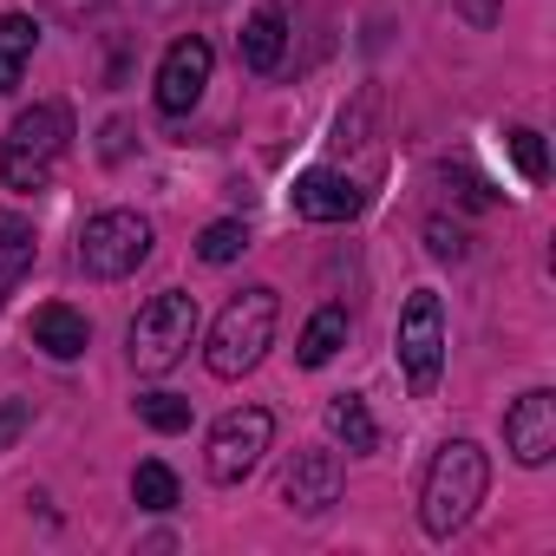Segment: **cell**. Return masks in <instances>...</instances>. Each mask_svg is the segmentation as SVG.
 Instances as JSON below:
<instances>
[{
	"label": "cell",
	"instance_id": "6da1fadb",
	"mask_svg": "<svg viewBox=\"0 0 556 556\" xmlns=\"http://www.w3.org/2000/svg\"><path fill=\"white\" fill-rule=\"evenodd\" d=\"M484 491H491V458H484V445H471V439H445L439 445V458H432V471H426V491H419V523H426V536H458L465 523H471V510L484 504Z\"/></svg>",
	"mask_w": 556,
	"mask_h": 556
},
{
	"label": "cell",
	"instance_id": "7a4b0ae2",
	"mask_svg": "<svg viewBox=\"0 0 556 556\" xmlns=\"http://www.w3.org/2000/svg\"><path fill=\"white\" fill-rule=\"evenodd\" d=\"M275 321H282V302H275V289H242V295L216 315V328H210V348H203L210 374H216V380L255 374L262 354H268V341H275Z\"/></svg>",
	"mask_w": 556,
	"mask_h": 556
},
{
	"label": "cell",
	"instance_id": "3957f363",
	"mask_svg": "<svg viewBox=\"0 0 556 556\" xmlns=\"http://www.w3.org/2000/svg\"><path fill=\"white\" fill-rule=\"evenodd\" d=\"M73 144V105L47 99L34 112H21L8 125V144H0V177H8V190H40L53 177V164L66 157Z\"/></svg>",
	"mask_w": 556,
	"mask_h": 556
},
{
	"label": "cell",
	"instance_id": "277c9868",
	"mask_svg": "<svg viewBox=\"0 0 556 556\" xmlns=\"http://www.w3.org/2000/svg\"><path fill=\"white\" fill-rule=\"evenodd\" d=\"M190 341H197V295L164 289V295H151V302L138 308V321H131V367L157 380V374H170V367L190 354Z\"/></svg>",
	"mask_w": 556,
	"mask_h": 556
},
{
	"label": "cell",
	"instance_id": "5b68a950",
	"mask_svg": "<svg viewBox=\"0 0 556 556\" xmlns=\"http://www.w3.org/2000/svg\"><path fill=\"white\" fill-rule=\"evenodd\" d=\"M151 255V216L138 210H99L79 229V268L92 282H125V275Z\"/></svg>",
	"mask_w": 556,
	"mask_h": 556
},
{
	"label": "cell",
	"instance_id": "8992f818",
	"mask_svg": "<svg viewBox=\"0 0 556 556\" xmlns=\"http://www.w3.org/2000/svg\"><path fill=\"white\" fill-rule=\"evenodd\" d=\"M400 374H406V387H413L419 400H426V393L439 387V374H445V308H439L432 289H413L406 308H400Z\"/></svg>",
	"mask_w": 556,
	"mask_h": 556
},
{
	"label": "cell",
	"instance_id": "52a82bcc",
	"mask_svg": "<svg viewBox=\"0 0 556 556\" xmlns=\"http://www.w3.org/2000/svg\"><path fill=\"white\" fill-rule=\"evenodd\" d=\"M268 439H275V419H268L262 406H236V413H223V419H216L210 452H203V471H210L216 484H242V478L262 465Z\"/></svg>",
	"mask_w": 556,
	"mask_h": 556
},
{
	"label": "cell",
	"instance_id": "ba28073f",
	"mask_svg": "<svg viewBox=\"0 0 556 556\" xmlns=\"http://www.w3.org/2000/svg\"><path fill=\"white\" fill-rule=\"evenodd\" d=\"M210 66H216L210 40H203V34H184V40L164 53V66H157V105H164L170 118L197 112V99H203V86H210Z\"/></svg>",
	"mask_w": 556,
	"mask_h": 556
},
{
	"label": "cell",
	"instance_id": "9c48e42d",
	"mask_svg": "<svg viewBox=\"0 0 556 556\" xmlns=\"http://www.w3.org/2000/svg\"><path fill=\"white\" fill-rule=\"evenodd\" d=\"M504 452H510L517 465H530V471L556 458V393L530 387V393L504 413Z\"/></svg>",
	"mask_w": 556,
	"mask_h": 556
},
{
	"label": "cell",
	"instance_id": "30bf717a",
	"mask_svg": "<svg viewBox=\"0 0 556 556\" xmlns=\"http://www.w3.org/2000/svg\"><path fill=\"white\" fill-rule=\"evenodd\" d=\"M341 484H348L341 452H295V465L282 471V504L295 517H321L341 504Z\"/></svg>",
	"mask_w": 556,
	"mask_h": 556
},
{
	"label": "cell",
	"instance_id": "8fae6325",
	"mask_svg": "<svg viewBox=\"0 0 556 556\" xmlns=\"http://www.w3.org/2000/svg\"><path fill=\"white\" fill-rule=\"evenodd\" d=\"M361 210H367V190L354 177H341V170H302L295 177V216H308V223H348Z\"/></svg>",
	"mask_w": 556,
	"mask_h": 556
},
{
	"label": "cell",
	"instance_id": "7c38bea8",
	"mask_svg": "<svg viewBox=\"0 0 556 556\" xmlns=\"http://www.w3.org/2000/svg\"><path fill=\"white\" fill-rule=\"evenodd\" d=\"M282 47H289V8L268 0V8H255L249 27H242V66L249 73H275L282 66Z\"/></svg>",
	"mask_w": 556,
	"mask_h": 556
},
{
	"label": "cell",
	"instance_id": "4fadbf2b",
	"mask_svg": "<svg viewBox=\"0 0 556 556\" xmlns=\"http://www.w3.org/2000/svg\"><path fill=\"white\" fill-rule=\"evenodd\" d=\"M34 348L40 354H53V361H79L86 354V341H92V321L79 315V308H66V302H47L40 315H34Z\"/></svg>",
	"mask_w": 556,
	"mask_h": 556
},
{
	"label": "cell",
	"instance_id": "5bb4252c",
	"mask_svg": "<svg viewBox=\"0 0 556 556\" xmlns=\"http://www.w3.org/2000/svg\"><path fill=\"white\" fill-rule=\"evenodd\" d=\"M34 255H40V229L27 216H14V210H0V302L21 289V275L34 268Z\"/></svg>",
	"mask_w": 556,
	"mask_h": 556
},
{
	"label": "cell",
	"instance_id": "9a60e30c",
	"mask_svg": "<svg viewBox=\"0 0 556 556\" xmlns=\"http://www.w3.org/2000/svg\"><path fill=\"white\" fill-rule=\"evenodd\" d=\"M321 419H328V439L348 445V452H374V445H380V426H374V413H367L361 393H334Z\"/></svg>",
	"mask_w": 556,
	"mask_h": 556
},
{
	"label": "cell",
	"instance_id": "2e32d148",
	"mask_svg": "<svg viewBox=\"0 0 556 556\" xmlns=\"http://www.w3.org/2000/svg\"><path fill=\"white\" fill-rule=\"evenodd\" d=\"M34 47H40L34 14H0V92H14V86H21V73H27Z\"/></svg>",
	"mask_w": 556,
	"mask_h": 556
},
{
	"label": "cell",
	"instance_id": "e0dca14e",
	"mask_svg": "<svg viewBox=\"0 0 556 556\" xmlns=\"http://www.w3.org/2000/svg\"><path fill=\"white\" fill-rule=\"evenodd\" d=\"M341 348H348V308H334V302H328V308H321V315L302 328V341H295V361H302V367H328Z\"/></svg>",
	"mask_w": 556,
	"mask_h": 556
},
{
	"label": "cell",
	"instance_id": "ac0fdd59",
	"mask_svg": "<svg viewBox=\"0 0 556 556\" xmlns=\"http://www.w3.org/2000/svg\"><path fill=\"white\" fill-rule=\"evenodd\" d=\"M131 504L138 510H177V478H170V465H157V458H144L138 471H131Z\"/></svg>",
	"mask_w": 556,
	"mask_h": 556
},
{
	"label": "cell",
	"instance_id": "d6986e66",
	"mask_svg": "<svg viewBox=\"0 0 556 556\" xmlns=\"http://www.w3.org/2000/svg\"><path fill=\"white\" fill-rule=\"evenodd\" d=\"M242 249H249V229H242V223H210V229L197 236V255H203L210 268H223V262H236Z\"/></svg>",
	"mask_w": 556,
	"mask_h": 556
},
{
	"label": "cell",
	"instance_id": "ffe728a7",
	"mask_svg": "<svg viewBox=\"0 0 556 556\" xmlns=\"http://www.w3.org/2000/svg\"><path fill=\"white\" fill-rule=\"evenodd\" d=\"M138 419H144L151 432H190V400H177V393H144V400H138Z\"/></svg>",
	"mask_w": 556,
	"mask_h": 556
},
{
	"label": "cell",
	"instance_id": "44dd1931",
	"mask_svg": "<svg viewBox=\"0 0 556 556\" xmlns=\"http://www.w3.org/2000/svg\"><path fill=\"white\" fill-rule=\"evenodd\" d=\"M504 151H510V164L530 177V184H543V170H549V157H543V138L530 131V125H510L504 131Z\"/></svg>",
	"mask_w": 556,
	"mask_h": 556
},
{
	"label": "cell",
	"instance_id": "7402d4cb",
	"mask_svg": "<svg viewBox=\"0 0 556 556\" xmlns=\"http://www.w3.org/2000/svg\"><path fill=\"white\" fill-rule=\"evenodd\" d=\"M426 249H432L439 262H465V249H471V242H465V229H458V223L432 216V223H426Z\"/></svg>",
	"mask_w": 556,
	"mask_h": 556
},
{
	"label": "cell",
	"instance_id": "603a6c76",
	"mask_svg": "<svg viewBox=\"0 0 556 556\" xmlns=\"http://www.w3.org/2000/svg\"><path fill=\"white\" fill-rule=\"evenodd\" d=\"M27 419H34V400H8V406H0V452L21 439V426H27Z\"/></svg>",
	"mask_w": 556,
	"mask_h": 556
},
{
	"label": "cell",
	"instance_id": "cb8c5ba5",
	"mask_svg": "<svg viewBox=\"0 0 556 556\" xmlns=\"http://www.w3.org/2000/svg\"><path fill=\"white\" fill-rule=\"evenodd\" d=\"M497 14H504V0H458V21H465V27H478V34H484V27H497Z\"/></svg>",
	"mask_w": 556,
	"mask_h": 556
},
{
	"label": "cell",
	"instance_id": "d4e9b609",
	"mask_svg": "<svg viewBox=\"0 0 556 556\" xmlns=\"http://www.w3.org/2000/svg\"><path fill=\"white\" fill-rule=\"evenodd\" d=\"M125 138H131V125H125V118H112V125H105V144H99V151H105V164H118V157H125Z\"/></svg>",
	"mask_w": 556,
	"mask_h": 556
},
{
	"label": "cell",
	"instance_id": "484cf974",
	"mask_svg": "<svg viewBox=\"0 0 556 556\" xmlns=\"http://www.w3.org/2000/svg\"><path fill=\"white\" fill-rule=\"evenodd\" d=\"M47 8H53V14H66V21H86V14H99V8H105V0H47Z\"/></svg>",
	"mask_w": 556,
	"mask_h": 556
}]
</instances>
